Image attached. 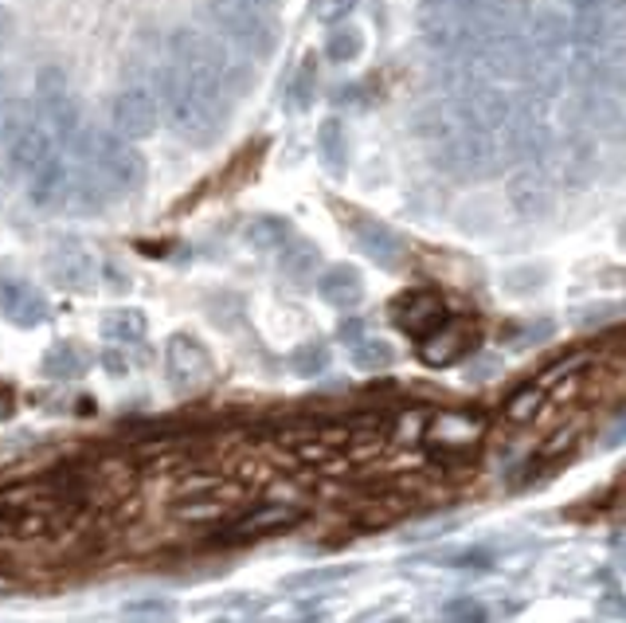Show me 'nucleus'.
Instances as JSON below:
<instances>
[{
  "mask_svg": "<svg viewBox=\"0 0 626 623\" xmlns=\"http://www.w3.org/2000/svg\"><path fill=\"white\" fill-rule=\"evenodd\" d=\"M87 165L107 181L110 192H133L145 184V161L141 153L133 150V142H125L122 133H107V130H94L87 133Z\"/></svg>",
  "mask_w": 626,
  "mask_h": 623,
  "instance_id": "1",
  "label": "nucleus"
},
{
  "mask_svg": "<svg viewBox=\"0 0 626 623\" xmlns=\"http://www.w3.org/2000/svg\"><path fill=\"white\" fill-rule=\"evenodd\" d=\"M156 94H161V102H165V118L169 125H173L176 133H181L184 142H212L215 133L223 130V125H215L212 118L204 114V107H200L196 91L189 87V79L176 71V67H165L161 71V79H156Z\"/></svg>",
  "mask_w": 626,
  "mask_h": 623,
  "instance_id": "2",
  "label": "nucleus"
},
{
  "mask_svg": "<svg viewBox=\"0 0 626 623\" xmlns=\"http://www.w3.org/2000/svg\"><path fill=\"white\" fill-rule=\"evenodd\" d=\"M208 17L220 28V36H228L231 43H240L251 56H271L274 43H279L274 17L248 9L243 0H212V4H208Z\"/></svg>",
  "mask_w": 626,
  "mask_h": 623,
  "instance_id": "3",
  "label": "nucleus"
},
{
  "mask_svg": "<svg viewBox=\"0 0 626 623\" xmlns=\"http://www.w3.org/2000/svg\"><path fill=\"white\" fill-rule=\"evenodd\" d=\"M297 522H302V510L297 506H290V502H263V506H251L240 518H231L215 541L220 545H251V541L294 530Z\"/></svg>",
  "mask_w": 626,
  "mask_h": 623,
  "instance_id": "4",
  "label": "nucleus"
},
{
  "mask_svg": "<svg viewBox=\"0 0 626 623\" xmlns=\"http://www.w3.org/2000/svg\"><path fill=\"white\" fill-rule=\"evenodd\" d=\"M173 67H181L184 76L196 79V83H212V87H228V56L215 40L200 32H176L173 36Z\"/></svg>",
  "mask_w": 626,
  "mask_h": 623,
  "instance_id": "5",
  "label": "nucleus"
},
{
  "mask_svg": "<svg viewBox=\"0 0 626 623\" xmlns=\"http://www.w3.org/2000/svg\"><path fill=\"white\" fill-rule=\"evenodd\" d=\"M36 94H40V114H43V125H48L51 138H59V142H74V133H79V110H74L71 87H67L63 71H59V67L40 71V79H36Z\"/></svg>",
  "mask_w": 626,
  "mask_h": 623,
  "instance_id": "6",
  "label": "nucleus"
},
{
  "mask_svg": "<svg viewBox=\"0 0 626 623\" xmlns=\"http://www.w3.org/2000/svg\"><path fill=\"white\" fill-rule=\"evenodd\" d=\"M156 122H161V102L145 83L125 87L114 99V133H122L125 142H145L153 138Z\"/></svg>",
  "mask_w": 626,
  "mask_h": 623,
  "instance_id": "7",
  "label": "nucleus"
},
{
  "mask_svg": "<svg viewBox=\"0 0 626 623\" xmlns=\"http://www.w3.org/2000/svg\"><path fill=\"white\" fill-rule=\"evenodd\" d=\"M4 142H9V161H12L17 173H36L43 161L55 158V145H51L48 125H43L40 118H28L24 110L9 122Z\"/></svg>",
  "mask_w": 626,
  "mask_h": 623,
  "instance_id": "8",
  "label": "nucleus"
},
{
  "mask_svg": "<svg viewBox=\"0 0 626 623\" xmlns=\"http://www.w3.org/2000/svg\"><path fill=\"white\" fill-rule=\"evenodd\" d=\"M165 369H169V381L184 392H196L212 381V358H208L204 345H200L196 338H189V333H173V338H169Z\"/></svg>",
  "mask_w": 626,
  "mask_h": 623,
  "instance_id": "9",
  "label": "nucleus"
},
{
  "mask_svg": "<svg viewBox=\"0 0 626 623\" xmlns=\"http://www.w3.org/2000/svg\"><path fill=\"white\" fill-rule=\"evenodd\" d=\"M423 440H427V448L435 459L462 455L470 443L482 440V420L470 412H438L435 420L423 428Z\"/></svg>",
  "mask_w": 626,
  "mask_h": 623,
  "instance_id": "10",
  "label": "nucleus"
},
{
  "mask_svg": "<svg viewBox=\"0 0 626 623\" xmlns=\"http://www.w3.org/2000/svg\"><path fill=\"white\" fill-rule=\"evenodd\" d=\"M392 318H396V325L404 333H412V338L427 341L431 333L443 330L451 318H446V307L443 299H438L435 291H407L400 294L396 302H392Z\"/></svg>",
  "mask_w": 626,
  "mask_h": 623,
  "instance_id": "11",
  "label": "nucleus"
},
{
  "mask_svg": "<svg viewBox=\"0 0 626 623\" xmlns=\"http://www.w3.org/2000/svg\"><path fill=\"white\" fill-rule=\"evenodd\" d=\"M99 274H102V267L87 243H79V240L55 243V251H51V279H55L63 291H91V287H99Z\"/></svg>",
  "mask_w": 626,
  "mask_h": 623,
  "instance_id": "12",
  "label": "nucleus"
},
{
  "mask_svg": "<svg viewBox=\"0 0 626 623\" xmlns=\"http://www.w3.org/2000/svg\"><path fill=\"white\" fill-rule=\"evenodd\" d=\"M454 110H458L462 125L482 130V133H497L505 122H509V99L489 83H474L458 102H454Z\"/></svg>",
  "mask_w": 626,
  "mask_h": 623,
  "instance_id": "13",
  "label": "nucleus"
},
{
  "mask_svg": "<svg viewBox=\"0 0 626 623\" xmlns=\"http://www.w3.org/2000/svg\"><path fill=\"white\" fill-rule=\"evenodd\" d=\"M0 314L17 325H40L48 318V302L36 287H28L17 274H0Z\"/></svg>",
  "mask_w": 626,
  "mask_h": 623,
  "instance_id": "14",
  "label": "nucleus"
},
{
  "mask_svg": "<svg viewBox=\"0 0 626 623\" xmlns=\"http://www.w3.org/2000/svg\"><path fill=\"white\" fill-rule=\"evenodd\" d=\"M509 200L521 220H544L553 212V184L541 169H521L509 181Z\"/></svg>",
  "mask_w": 626,
  "mask_h": 623,
  "instance_id": "15",
  "label": "nucleus"
},
{
  "mask_svg": "<svg viewBox=\"0 0 626 623\" xmlns=\"http://www.w3.org/2000/svg\"><path fill=\"white\" fill-rule=\"evenodd\" d=\"M240 499H243V486H235V482H220V486H212V491L173 502V518L176 522H215V518L228 514Z\"/></svg>",
  "mask_w": 626,
  "mask_h": 623,
  "instance_id": "16",
  "label": "nucleus"
},
{
  "mask_svg": "<svg viewBox=\"0 0 626 623\" xmlns=\"http://www.w3.org/2000/svg\"><path fill=\"white\" fill-rule=\"evenodd\" d=\"M474 341H478V333L470 330V325L446 322L443 330L431 333V338L423 341L420 358L427 361V365H435V369H446V365H454L458 358H466V353L474 350Z\"/></svg>",
  "mask_w": 626,
  "mask_h": 623,
  "instance_id": "17",
  "label": "nucleus"
},
{
  "mask_svg": "<svg viewBox=\"0 0 626 623\" xmlns=\"http://www.w3.org/2000/svg\"><path fill=\"white\" fill-rule=\"evenodd\" d=\"M356 248H361L372 263L387 267V271L404 263V240H400L392 228L376 224V220H361V224H356Z\"/></svg>",
  "mask_w": 626,
  "mask_h": 623,
  "instance_id": "18",
  "label": "nucleus"
},
{
  "mask_svg": "<svg viewBox=\"0 0 626 623\" xmlns=\"http://www.w3.org/2000/svg\"><path fill=\"white\" fill-rule=\"evenodd\" d=\"M71 189V173L59 158H48L36 173H28V197L36 208H55Z\"/></svg>",
  "mask_w": 626,
  "mask_h": 623,
  "instance_id": "19",
  "label": "nucleus"
},
{
  "mask_svg": "<svg viewBox=\"0 0 626 623\" xmlns=\"http://www.w3.org/2000/svg\"><path fill=\"white\" fill-rule=\"evenodd\" d=\"M317 291H322V299L330 302V307H341V310L356 307V302L364 299V283L353 267H330V271L317 279Z\"/></svg>",
  "mask_w": 626,
  "mask_h": 623,
  "instance_id": "20",
  "label": "nucleus"
},
{
  "mask_svg": "<svg viewBox=\"0 0 626 623\" xmlns=\"http://www.w3.org/2000/svg\"><path fill=\"white\" fill-rule=\"evenodd\" d=\"M107 197H110L107 181H102V177L94 173L91 165H87L79 177H71V189H67V204H71V212H83V217H91V212H102Z\"/></svg>",
  "mask_w": 626,
  "mask_h": 623,
  "instance_id": "21",
  "label": "nucleus"
},
{
  "mask_svg": "<svg viewBox=\"0 0 626 623\" xmlns=\"http://www.w3.org/2000/svg\"><path fill=\"white\" fill-rule=\"evenodd\" d=\"M279 263H282V274L286 279H294V283H305V279H313L317 274V267H322V251L313 248L310 240H290L286 248L279 251Z\"/></svg>",
  "mask_w": 626,
  "mask_h": 623,
  "instance_id": "22",
  "label": "nucleus"
},
{
  "mask_svg": "<svg viewBox=\"0 0 626 623\" xmlns=\"http://www.w3.org/2000/svg\"><path fill=\"white\" fill-rule=\"evenodd\" d=\"M290 240H294V235H290V224L282 217H259L248 224V243L259 255H279Z\"/></svg>",
  "mask_w": 626,
  "mask_h": 623,
  "instance_id": "23",
  "label": "nucleus"
},
{
  "mask_svg": "<svg viewBox=\"0 0 626 623\" xmlns=\"http://www.w3.org/2000/svg\"><path fill=\"white\" fill-rule=\"evenodd\" d=\"M544 404H548V389H544V384H525V389H517L505 400L502 415L509 424H533Z\"/></svg>",
  "mask_w": 626,
  "mask_h": 623,
  "instance_id": "24",
  "label": "nucleus"
},
{
  "mask_svg": "<svg viewBox=\"0 0 626 623\" xmlns=\"http://www.w3.org/2000/svg\"><path fill=\"white\" fill-rule=\"evenodd\" d=\"M102 338L118 341V345H133L145 338V314L141 310H110L102 314Z\"/></svg>",
  "mask_w": 626,
  "mask_h": 623,
  "instance_id": "25",
  "label": "nucleus"
},
{
  "mask_svg": "<svg viewBox=\"0 0 626 623\" xmlns=\"http://www.w3.org/2000/svg\"><path fill=\"white\" fill-rule=\"evenodd\" d=\"M317 153H322L325 169H333V173H345L349 142H345V125H341L337 118L322 122V130H317Z\"/></svg>",
  "mask_w": 626,
  "mask_h": 623,
  "instance_id": "26",
  "label": "nucleus"
},
{
  "mask_svg": "<svg viewBox=\"0 0 626 623\" xmlns=\"http://www.w3.org/2000/svg\"><path fill=\"white\" fill-rule=\"evenodd\" d=\"M392 361H396V350H392L384 338H361L353 345V365L364 369V373H380V369H387Z\"/></svg>",
  "mask_w": 626,
  "mask_h": 623,
  "instance_id": "27",
  "label": "nucleus"
},
{
  "mask_svg": "<svg viewBox=\"0 0 626 623\" xmlns=\"http://www.w3.org/2000/svg\"><path fill=\"white\" fill-rule=\"evenodd\" d=\"M361 51H364V36L356 32V28H337V32L325 40V56H330L333 63H353Z\"/></svg>",
  "mask_w": 626,
  "mask_h": 623,
  "instance_id": "28",
  "label": "nucleus"
},
{
  "mask_svg": "<svg viewBox=\"0 0 626 623\" xmlns=\"http://www.w3.org/2000/svg\"><path fill=\"white\" fill-rule=\"evenodd\" d=\"M43 373L55 376V381H67V376H79L83 373V358L71 350V345H55V350L43 358Z\"/></svg>",
  "mask_w": 626,
  "mask_h": 623,
  "instance_id": "29",
  "label": "nucleus"
},
{
  "mask_svg": "<svg viewBox=\"0 0 626 623\" xmlns=\"http://www.w3.org/2000/svg\"><path fill=\"white\" fill-rule=\"evenodd\" d=\"M290 365H294V373H297V376H322V373H325V365H330V350H325V345H317V341H310V345L294 350Z\"/></svg>",
  "mask_w": 626,
  "mask_h": 623,
  "instance_id": "30",
  "label": "nucleus"
},
{
  "mask_svg": "<svg viewBox=\"0 0 626 623\" xmlns=\"http://www.w3.org/2000/svg\"><path fill=\"white\" fill-rule=\"evenodd\" d=\"M313 94H317V71H313V59H305V63L297 67L294 83H290V102H294L297 110H305L313 102Z\"/></svg>",
  "mask_w": 626,
  "mask_h": 623,
  "instance_id": "31",
  "label": "nucleus"
},
{
  "mask_svg": "<svg viewBox=\"0 0 626 623\" xmlns=\"http://www.w3.org/2000/svg\"><path fill=\"white\" fill-rule=\"evenodd\" d=\"M220 474L215 471H196V474H184L181 482H176V491H173V502H181V499H192V494H204V491H212V486H220Z\"/></svg>",
  "mask_w": 626,
  "mask_h": 623,
  "instance_id": "32",
  "label": "nucleus"
},
{
  "mask_svg": "<svg viewBox=\"0 0 626 623\" xmlns=\"http://www.w3.org/2000/svg\"><path fill=\"white\" fill-rule=\"evenodd\" d=\"M544 279H548V274H544L541 267H517V271L505 274V287L521 294V291H536V287H544Z\"/></svg>",
  "mask_w": 626,
  "mask_h": 623,
  "instance_id": "33",
  "label": "nucleus"
},
{
  "mask_svg": "<svg viewBox=\"0 0 626 623\" xmlns=\"http://www.w3.org/2000/svg\"><path fill=\"white\" fill-rule=\"evenodd\" d=\"M125 623H173L169 604H133L125 612Z\"/></svg>",
  "mask_w": 626,
  "mask_h": 623,
  "instance_id": "34",
  "label": "nucleus"
},
{
  "mask_svg": "<svg viewBox=\"0 0 626 623\" xmlns=\"http://www.w3.org/2000/svg\"><path fill=\"white\" fill-rule=\"evenodd\" d=\"M353 9V0H317V17L322 20H341Z\"/></svg>",
  "mask_w": 626,
  "mask_h": 623,
  "instance_id": "35",
  "label": "nucleus"
},
{
  "mask_svg": "<svg viewBox=\"0 0 626 623\" xmlns=\"http://www.w3.org/2000/svg\"><path fill=\"white\" fill-rule=\"evenodd\" d=\"M248 9H255V12H266V17H274V9H279L282 0H243Z\"/></svg>",
  "mask_w": 626,
  "mask_h": 623,
  "instance_id": "36",
  "label": "nucleus"
},
{
  "mask_svg": "<svg viewBox=\"0 0 626 623\" xmlns=\"http://www.w3.org/2000/svg\"><path fill=\"white\" fill-rule=\"evenodd\" d=\"M9 415H12V392L0 389V420H9Z\"/></svg>",
  "mask_w": 626,
  "mask_h": 623,
  "instance_id": "37",
  "label": "nucleus"
},
{
  "mask_svg": "<svg viewBox=\"0 0 626 623\" xmlns=\"http://www.w3.org/2000/svg\"><path fill=\"white\" fill-rule=\"evenodd\" d=\"M4 107H9V94H4V79H0V133H4Z\"/></svg>",
  "mask_w": 626,
  "mask_h": 623,
  "instance_id": "38",
  "label": "nucleus"
}]
</instances>
